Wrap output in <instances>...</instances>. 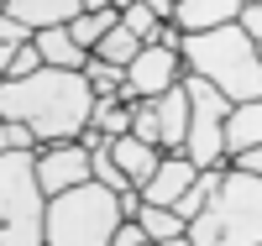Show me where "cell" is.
Returning a JSON list of instances; mask_svg holds the SVG:
<instances>
[{
  "instance_id": "1",
  "label": "cell",
  "mask_w": 262,
  "mask_h": 246,
  "mask_svg": "<svg viewBox=\"0 0 262 246\" xmlns=\"http://www.w3.org/2000/svg\"><path fill=\"white\" fill-rule=\"evenodd\" d=\"M90 105L95 95L84 74H69V69H37L27 79H0V121L27 126L37 147L74 142L90 126Z\"/></svg>"
},
{
  "instance_id": "2",
  "label": "cell",
  "mask_w": 262,
  "mask_h": 246,
  "mask_svg": "<svg viewBox=\"0 0 262 246\" xmlns=\"http://www.w3.org/2000/svg\"><path fill=\"white\" fill-rule=\"evenodd\" d=\"M179 69L189 79H205L226 105L262 100V58H257V42H247L242 32H236V21H231V27H215V32L179 37Z\"/></svg>"
},
{
  "instance_id": "3",
  "label": "cell",
  "mask_w": 262,
  "mask_h": 246,
  "mask_svg": "<svg viewBox=\"0 0 262 246\" xmlns=\"http://www.w3.org/2000/svg\"><path fill=\"white\" fill-rule=\"evenodd\" d=\"M189 246H262V178L221 173L205 210L184 226Z\"/></svg>"
},
{
  "instance_id": "4",
  "label": "cell",
  "mask_w": 262,
  "mask_h": 246,
  "mask_svg": "<svg viewBox=\"0 0 262 246\" xmlns=\"http://www.w3.org/2000/svg\"><path fill=\"white\" fill-rule=\"evenodd\" d=\"M116 226H121L116 194L100 184L63 189L42 205V246H105Z\"/></svg>"
},
{
  "instance_id": "5",
  "label": "cell",
  "mask_w": 262,
  "mask_h": 246,
  "mask_svg": "<svg viewBox=\"0 0 262 246\" xmlns=\"http://www.w3.org/2000/svg\"><path fill=\"white\" fill-rule=\"evenodd\" d=\"M42 205L32 152H0V246H42Z\"/></svg>"
},
{
  "instance_id": "6",
  "label": "cell",
  "mask_w": 262,
  "mask_h": 246,
  "mask_svg": "<svg viewBox=\"0 0 262 246\" xmlns=\"http://www.w3.org/2000/svg\"><path fill=\"white\" fill-rule=\"evenodd\" d=\"M184 84V100H189V126H184V158L194 168H226V152H221V126H226V100L215 95L205 79H179Z\"/></svg>"
},
{
  "instance_id": "7",
  "label": "cell",
  "mask_w": 262,
  "mask_h": 246,
  "mask_svg": "<svg viewBox=\"0 0 262 246\" xmlns=\"http://www.w3.org/2000/svg\"><path fill=\"white\" fill-rule=\"evenodd\" d=\"M184 79L179 69V53H163V48H147L142 42V53L121 69V89H116V100L121 105H137V100H158L163 89H173Z\"/></svg>"
},
{
  "instance_id": "8",
  "label": "cell",
  "mask_w": 262,
  "mask_h": 246,
  "mask_svg": "<svg viewBox=\"0 0 262 246\" xmlns=\"http://www.w3.org/2000/svg\"><path fill=\"white\" fill-rule=\"evenodd\" d=\"M32 178H37L42 199H53V194H63V189H79V184H90V152H84L79 142L37 147V152H32Z\"/></svg>"
},
{
  "instance_id": "9",
  "label": "cell",
  "mask_w": 262,
  "mask_h": 246,
  "mask_svg": "<svg viewBox=\"0 0 262 246\" xmlns=\"http://www.w3.org/2000/svg\"><path fill=\"white\" fill-rule=\"evenodd\" d=\"M194 173H200V168H194V163L184 158V152H163V158H158V168H152V178L137 189V194H142V205H158V210H168L173 199H179V194L194 184Z\"/></svg>"
},
{
  "instance_id": "10",
  "label": "cell",
  "mask_w": 262,
  "mask_h": 246,
  "mask_svg": "<svg viewBox=\"0 0 262 246\" xmlns=\"http://www.w3.org/2000/svg\"><path fill=\"white\" fill-rule=\"evenodd\" d=\"M242 0H173V27L179 37H194V32H215V27H231Z\"/></svg>"
},
{
  "instance_id": "11",
  "label": "cell",
  "mask_w": 262,
  "mask_h": 246,
  "mask_svg": "<svg viewBox=\"0 0 262 246\" xmlns=\"http://www.w3.org/2000/svg\"><path fill=\"white\" fill-rule=\"evenodd\" d=\"M152 126H158V152H179L184 147V126H189V100H184V84L163 89L152 100Z\"/></svg>"
},
{
  "instance_id": "12",
  "label": "cell",
  "mask_w": 262,
  "mask_h": 246,
  "mask_svg": "<svg viewBox=\"0 0 262 246\" xmlns=\"http://www.w3.org/2000/svg\"><path fill=\"white\" fill-rule=\"evenodd\" d=\"M0 11L27 32H48V27H69L79 16V0H6Z\"/></svg>"
},
{
  "instance_id": "13",
  "label": "cell",
  "mask_w": 262,
  "mask_h": 246,
  "mask_svg": "<svg viewBox=\"0 0 262 246\" xmlns=\"http://www.w3.org/2000/svg\"><path fill=\"white\" fill-rule=\"evenodd\" d=\"M105 152H111V163L121 168V178H126L131 189H142L147 178H152V168H158V158H163L158 147H147V142H137V137H111Z\"/></svg>"
},
{
  "instance_id": "14",
  "label": "cell",
  "mask_w": 262,
  "mask_h": 246,
  "mask_svg": "<svg viewBox=\"0 0 262 246\" xmlns=\"http://www.w3.org/2000/svg\"><path fill=\"white\" fill-rule=\"evenodd\" d=\"M242 147H262V100H247V105H231L226 110L221 152L231 158V152H242Z\"/></svg>"
},
{
  "instance_id": "15",
  "label": "cell",
  "mask_w": 262,
  "mask_h": 246,
  "mask_svg": "<svg viewBox=\"0 0 262 246\" xmlns=\"http://www.w3.org/2000/svg\"><path fill=\"white\" fill-rule=\"evenodd\" d=\"M32 48H37V58H42V69H69V74H79V69H84V58H90V53H79V48H74V37L63 32V27L32 32Z\"/></svg>"
},
{
  "instance_id": "16",
  "label": "cell",
  "mask_w": 262,
  "mask_h": 246,
  "mask_svg": "<svg viewBox=\"0 0 262 246\" xmlns=\"http://www.w3.org/2000/svg\"><path fill=\"white\" fill-rule=\"evenodd\" d=\"M221 173H226V168H200V173H194V184H189V189H184L179 199H173L168 210H173V215H179L184 226H189V220H194V215L205 210V199L215 194V184H221Z\"/></svg>"
},
{
  "instance_id": "17",
  "label": "cell",
  "mask_w": 262,
  "mask_h": 246,
  "mask_svg": "<svg viewBox=\"0 0 262 246\" xmlns=\"http://www.w3.org/2000/svg\"><path fill=\"white\" fill-rule=\"evenodd\" d=\"M137 53H142V42L131 37V32L121 27V21H116V27L105 32V37L95 42V48H90V58H100V63H111V69H126V63L137 58Z\"/></svg>"
},
{
  "instance_id": "18",
  "label": "cell",
  "mask_w": 262,
  "mask_h": 246,
  "mask_svg": "<svg viewBox=\"0 0 262 246\" xmlns=\"http://www.w3.org/2000/svg\"><path fill=\"white\" fill-rule=\"evenodd\" d=\"M111 27H116V6H111V11H79L63 32L74 37V48H79V53H90V48H95V42L111 32Z\"/></svg>"
},
{
  "instance_id": "19",
  "label": "cell",
  "mask_w": 262,
  "mask_h": 246,
  "mask_svg": "<svg viewBox=\"0 0 262 246\" xmlns=\"http://www.w3.org/2000/svg\"><path fill=\"white\" fill-rule=\"evenodd\" d=\"M90 131H100L105 142H111V137H126V131H131V105H121V100H95V105H90Z\"/></svg>"
},
{
  "instance_id": "20",
  "label": "cell",
  "mask_w": 262,
  "mask_h": 246,
  "mask_svg": "<svg viewBox=\"0 0 262 246\" xmlns=\"http://www.w3.org/2000/svg\"><path fill=\"white\" fill-rule=\"evenodd\" d=\"M137 231L158 246V241H173V236H184V220L173 215V210H158V205H142L137 210Z\"/></svg>"
},
{
  "instance_id": "21",
  "label": "cell",
  "mask_w": 262,
  "mask_h": 246,
  "mask_svg": "<svg viewBox=\"0 0 262 246\" xmlns=\"http://www.w3.org/2000/svg\"><path fill=\"white\" fill-rule=\"evenodd\" d=\"M84 84H90V95L95 100H116V89H121V69H111V63H100V58H84Z\"/></svg>"
},
{
  "instance_id": "22",
  "label": "cell",
  "mask_w": 262,
  "mask_h": 246,
  "mask_svg": "<svg viewBox=\"0 0 262 246\" xmlns=\"http://www.w3.org/2000/svg\"><path fill=\"white\" fill-rule=\"evenodd\" d=\"M116 21H121V27H126L131 37H137V42H147V32L158 27V16H152V11L142 6V0H126V6L116 11Z\"/></svg>"
},
{
  "instance_id": "23",
  "label": "cell",
  "mask_w": 262,
  "mask_h": 246,
  "mask_svg": "<svg viewBox=\"0 0 262 246\" xmlns=\"http://www.w3.org/2000/svg\"><path fill=\"white\" fill-rule=\"evenodd\" d=\"M37 69H42L37 48H32V42H21V48L11 53V63H6V79H27V74H37Z\"/></svg>"
},
{
  "instance_id": "24",
  "label": "cell",
  "mask_w": 262,
  "mask_h": 246,
  "mask_svg": "<svg viewBox=\"0 0 262 246\" xmlns=\"http://www.w3.org/2000/svg\"><path fill=\"white\" fill-rule=\"evenodd\" d=\"M226 168H231V173H247V178H262V147H242V152H231Z\"/></svg>"
},
{
  "instance_id": "25",
  "label": "cell",
  "mask_w": 262,
  "mask_h": 246,
  "mask_svg": "<svg viewBox=\"0 0 262 246\" xmlns=\"http://www.w3.org/2000/svg\"><path fill=\"white\" fill-rule=\"evenodd\" d=\"M236 32L247 42H262V6H242L236 11Z\"/></svg>"
},
{
  "instance_id": "26",
  "label": "cell",
  "mask_w": 262,
  "mask_h": 246,
  "mask_svg": "<svg viewBox=\"0 0 262 246\" xmlns=\"http://www.w3.org/2000/svg\"><path fill=\"white\" fill-rule=\"evenodd\" d=\"M147 48H163V53H179V27H173V21H158V27L147 32Z\"/></svg>"
},
{
  "instance_id": "27",
  "label": "cell",
  "mask_w": 262,
  "mask_h": 246,
  "mask_svg": "<svg viewBox=\"0 0 262 246\" xmlns=\"http://www.w3.org/2000/svg\"><path fill=\"white\" fill-rule=\"evenodd\" d=\"M142 241H147V236L137 231V220H121V226L111 231V241H105V246H142Z\"/></svg>"
},
{
  "instance_id": "28",
  "label": "cell",
  "mask_w": 262,
  "mask_h": 246,
  "mask_svg": "<svg viewBox=\"0 0 262 246\" xmlns=\"http://www.w3.org/2000/svg\"><path fill=\"white\" fill-rule=\"evenodd\" d=\"M27 42H32V37H27ZM16 48H21V42H11V37H0V79H6V63H11V53H16Z\"/></svg>"
},
{
  "instance_id": "29",
  "label": "cell",
  "mask_w": 262,
  "mask_h": 246,
  "mask_svg": "<svg viewBox=\"0 0 262 246\" xmlns=\"http://www.w3.org/2000/svg\"><path fill=\"white\" fill-rule=\"evenodd\" d=\"M116 0H79V11H111Z\"/></svg>"
},
{
  "instance_id": "30",
  "label": "cell",
  "mask_w": 262,
  "mask_h": 246,
  "mask_svg": "<svg viewBox=\"0 0 262 246\" xmlns=\"http://www.w3.org/2000/svg\"><path fill=\"white\" fill-rule=\"evenodd\" d=\"M158 246H189V241H184V236H173V241H158Z\"/></svg>"
},
{
  "instance_id": "31",
  "label": "cell",
  "mask_w": 262,
  "mask_h": 246,
  "mask_svg": "<svg viewBox=\"0 0 262 246\" xmlns=\"http://www.w3.org/2000/svg\"><path fill=\"white\" fill-rule=\"evenodd\" d=\"M0 152H6V121H0Z\"/></svg>"
},
{
  "instance_id": "32",
  "label": "cell",
  "mask_w": 262,
  "mask_h": 246,
  "mask_svg": "<svg viewBox=\"0 0 262 246\" xmlns=\"http://www.w3.org/2000/svg\"><path fill=\"white\" fill-rule=\"evenodd\" d=\"M242 6H262V0H242Z\"/></svg>"
},
{
  "instance_id": "33",
  "label": "cell",
  "mask_w": 262,
  "mask_h": 246,
  "mask_svg": "<svg viewBox=\"0 0 262 246\" xmlns=\"http://www.w3.org/2000/svg\"><path fill=\"white\" fill-rule=\"evenodd\" d=\"M121 6H126V0H116V11H121Z\"/></svg>"
},
{
  "instance_id": "34",
  "label": "cell",
  "mask_w": 262,
  "mask_h": 246,
  "mask_svg": "<svg viewBox=\"0 0 262 246\" xmlns=\"http://www.w3.org/2000/svg\"><path fill=\"white\" fill-rule=\"evenodd\" d=\"M142 246H152V241H142Z\"/></svg>"
},
{
  "instance_id": "35",
  "label": "cell",
  "mask_w": 262,
  "mask_h": 246,
  "mask_svg": "<svg viewBox=\"0 0 262 246\" xmlns=\"http://www.w3.org/2000/svg\"><path fill=\"white\" fill-rule=\"evenodd\" d=\"M0 6H6V0H0Z\"/></svg>"
}]
</instances>
